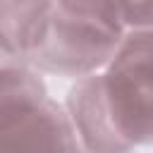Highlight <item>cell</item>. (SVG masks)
I'll return each mask as SVG.
<instances>
[{
    "label": "cell",
    "mask_w": 153,
    "mask_h": 153,
    "mask_svg": "<svg viewBox=\"0 0 153 153\" xmlns=\"http://www.w3.org/2000/svg\"><path fill=\"white\" fill-rule=\"evenodd\" d=\"M127 29L117 2L57 0L50 2L43 33L26 57L41 74L74 81L100 74L120 50Z\"/></svg>",
    "instance_id": "cell-1"
},
{
    "label": "cell",
    "mask_w": 153,
    "mask_h": 153,
    "mask_svg": "<svg viewBox=\"0 0 153 153\" xmlns=\"http://www.w3.org/2000/svg\"><path fill=\"white\" fill-rule=\"evenodd\" d=\"M100 76L124 141L131 148L153 146V31H127Z\"/></svg>",
    "instance_id": "cell-2"
},
{
    "label": "cell",
    "mask_w": 153,
    "mask_h": 153,
    "mask_svg": "<svg viewBox=\"0 0 153 153\" xmlns=\"http://www.w3.org/2000/svg\"><path fill=\"white\" fill-rule=\"evenodd\" d=\"M0 153H84L65 103H45L0 115Z\"/></svg>",
    "instance_id": "cell-3"
},
{
    "label": "cell",
    "mask_w": 153,
    "mask_h": 153,
    "mask_svg": "<svg viewBox=\"0 0 153 153\" xmlns=\"http://www.w3.org/2000/svg\"><path fill=\"white\" fill-rule=\"evenodd\" d=\"M65 110L74 124L84 153H134L112 120L100 74L74 81L67 91Z\"/></svg>",
    "instance_id": "cell-4"
},
{
    "label": "cell",
    "mask_w": 153,
    "mask_h": 153,
    "mask_svg": "<svg viewBox=\"0 0 153 153\" xmlns=\"http://www.w3.org/2000/svg\"><path fill=\"white\" fill-rule=\"evenodd\" d=\"M50 2H0V55L2 60L26 62L31 50L36 48Z\"/></svg>",
    "instance_id": "cell-5"
},
{
    "label": "cell",
    "mask_w": 153,
    "mask_h": 153,
    "mask_svg": "<svg viewBox=\"0 0 153 153\" xmlns=\"http://www.w3.org/2000/svg\"><path fill=\"white\" fill-rule=\"evenodd\" d=\"M48 98L50 96L38 69L19 60H0V115L24 112Z\"/></svg>",
    "instance_id": "cell-6"
},
{
    "label": "cell",
    "mask_w": 153,
    "mask_h": 153,
    "mask_svg": "<svg viewBox=\"0 0 153 153\" xmlns=\"http://www.w3.org/2000/svg\"><path fill=\"white\" fill-rule=\"evenodd\" d=\"M127 31H153V2H117Z\"/></svg>",
    "instance_id": "cell-7"
}]
</instances>
